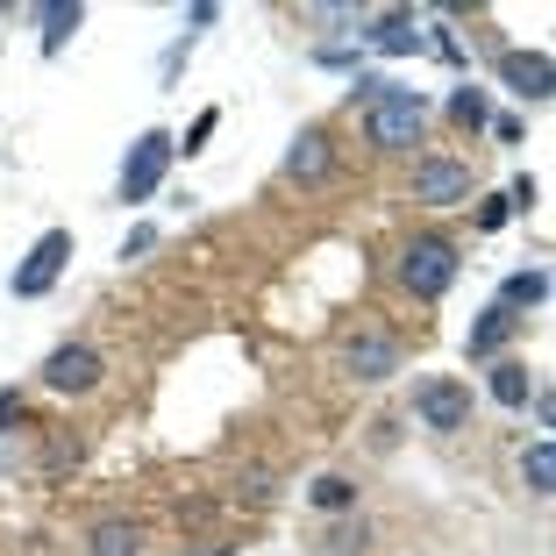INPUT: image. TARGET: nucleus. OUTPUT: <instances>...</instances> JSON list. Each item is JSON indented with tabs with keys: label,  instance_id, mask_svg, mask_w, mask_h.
Masks as SVG:
<instances>
[{
	"label": "nucleus",
	"instance_id": "obj_15",
	"mask_svg": "<svg viewBox=\"0 0 556 556\" xmlns=\"http://www.w3.org/2000/svg\"><path fill=\"white\" fill-rule=\"evenodd\" d=\"M542 300H549V271H514L507 286H500V307H507V314L542 307Z\"/></svg>",
	"mask_w": 556,
	"mask_h": 556
},
{
	"label": "nucleus",
	"instance_id": "obj_3",
	"mask_svg": "<svg viewBox=\"0 0 556 556\" xmlns=\"http://www.w3.org/2000/svg\"><path fill=\"white\" fill-rule=\"evenodd\" d=\"M172 150H179V143H172L164 129H143V136H136L129 164H122V200H129V207H136V200H150V193L164 186V172H172Z\"/></svg>",
	"mask_w": 556,
	"mask_h": 556
},
{
	"label": "nucleus",
	"instance_id": "obj_22",
	"mask_svg": "<svg viewBox=\"0 0 556 556\" xmlns=\"http://www.w3.org/2000/svg\"><path fill=\"white\" fill-rule=\"evenodd\" d=\"M514 207H535V179H514V186H507V214H514Z\"/></svg>",
	"mask_w": 556,
	"mask_h": 556
},
{
	"label": "nucleus",
	"instance_id": "obj_12",
	"mask_svg": "<svg viewBox=\"0 0 556 556\" xmlns=\"http://www.w3.org/2000/svg\"><path fill=\"white\" fill-rule=\"evenodd\" d=\"M286 172H293V179H328V129H300L293 136V150H286Z\"/></svg>",
	"mask_w": 556,
	"mask_h": 556
},
{
	"label": "nucleus",
	"instance_id": "obj_21",
	"mask_svg": "<svg viewBox=\"0 0 556 556\" xmlns=\"http://www.w3.org/2000/svg\"><path fill=\"white\" fill-rule=\"evenodd\" d=\"M22 421V393H15V386H8V393H0V435H8V428H15Z\"/></svg>",
	"mask_w": 556,
	"mask_h": 556
},
{
	"label": "nucleus",
	"instance_id": "obj_18",
	"mask_svg": "<svg viewBox=\"0 0 556 556\" xmlns=\"http://www.w3.org/2000/svg\"><path fill=\"white\" fill-rule=\"evenodd\" d=\"M450 122H457V129H485L492 122L485 93H478V86H457V93H450Z\"/></svg>",
	"mask_w": 556,
	"mask_h": 556
},
{
	"label": "nucleus",
	"instance_id": "obj_4",
	"mask_svg": "<svg viewBox=\"0 0 556 556\" xmlns=\"http://www.w3.org/2000/svg\"><path fill=\"white\" fill-rule=\"evenodd\" d=\"M414 414H421V428H435V435H457V428H471V386H457V378H421V386H414Z\"/></svg>",
	"mask_w": 556,
	"mask_h": 556
},
{
	"label": "nucleus",
	"instance_id": "obj_13",
	"mask_svg": "<svg viewBox=\"0 0 556 556\" xmlns=\"http://www.w3.org/2000/svg\"><path fill=\"white\" fill-rule=\"evenodd\" d=\"M86 549L93 556H143V528L136 521H100L93 535H86Z\"/></svg>",
	"mask_w": 556,
	"mask_h": 556
},
{
	"label": "nucleus",
	"instance_id": "obj_1",
	"mask_svg": "<svg viewBox=\"0 0 556 556\" xmlns=\"http://www.w3.org/2000/svg\"><path fill=\"white\" fill-rule=\"evenodd\" d=\"M421 122H428V100L414 93V86H386V93L364 108V136H371L378 150H407V143H421Z\"/></svg>",
	"mask_w": 556,
	"mask_h": 556
},
{
	"label": "nucleus",
	"instance_id": "obj_8",
	"mask_svg": "<svg viewBox=\"0 0 556 556\" xmlns=\"http://www.w3.org/2000/svg\"><path fill=\"white\" fill-rule=\"evenodd\" d=\"M414 200H428V207H457V200H471V164L421 157L414 164Z\"/></svg>",
	"mask_w": 556,
	"mask_h": 556
},
{
	"label": "nucleus",
	"instance_id": "obj_14",
	"mask_svg": "<svg viewBox=\"0 0 556 556\" xmlns=\"http://www.w3.org/2000/svg\"><path fill=\"white\" fill-rule=\"evenodd\" d=\"M528 386H535V378H528L521 357H500V364H492V400H500V407H528Z\"/></svg>",
	"mask_w": 556,
	"mask_h": 556
},
{
	"label": "nucleus",
	"instance_id": "obj_19",
	"mask_svg": "<svg viewBox=\"0 0 556 556\" xmlns=\"http://www.w3.org/2000/svg\"><path fill=\"white\" fill-rule=\"evenodd\" d=\"M521 478H528V492H556V450L549 442H535L521 457Z\"/></svg>",
	"mask_w": 556,
	"mask_h": 556
},
{
	"label": "nucleus",
	"instance_id": "obj_6",
	"mask_svg": "<svg viewBox=\"0 0 556 556\" xmlns=\"http://www.w3.org/2000/svg\"><path fill=\"white\" fill-rule=\"evenodd\" d=\"M100 371H108V364H100L93 343H58L43 357V386H50V393H93Z\"/></svg>",
	"mask_w": 556,
	"mask_h": 556
},
{
	"label": "nucleus",
	"instance_id": "obj_17",
	"mask_svg": "<svg viewBox=\"0 0 556 556\" xmlns=\"http://www.w3.org/2000/svg\"><path fill=\"white\" fill-rule=\"evenodd\" d=\"M307 500L321 514H350V507H357V485H350L343 471H328V478H314V485H307Z\"/></svg>",
	"mask_w": 556,
	"mask_h": 556
},
{
	"label": "nucleus",
	"instance_id": "obj_24",
	"mask_svg": "<svg viewBox=\"0 0 556 556\" xmlns=\"http://www.w3.org/2000/svg\"><path fill=\"white\" fill-rule=\"evenodd\" d=\"M150 243H157V229H129V243H122V257H143Z\"/></svg>",
	"mask_w": 556,
	"mask_h": 556
},
{
	"label": "nucleus",
	"instance_id": "obj_5",
	"mask_svg": "<svg viewBox=\"0 0 556 556\" xmlns=\"http://www.w3.org/2000/svg\"><path fill=\"white\" fill-rule=\"evenodd\" d=\"M343 364L350 378H364V386H386V378L407 364V350H400V336H386V328H357L343 343Z\"/></svg>",
	"mask_w": 556,
	"mask_h": 556
},
{
	"label": "nucleus",
	"instance_id": "obj_16",
	"mask_svg": "<svg viewBox=\"0 0 556 556\" xmlns=\"http://www.w3.org/2000/svg\"><path fill=\"white\" fill-rule=\"evenodd\" d=\"M79 22H86V8H79V0H50V8H43V50H50V58L65 50V36L79 29Z\"/></svg>",
	"mask_w": 556,
	"mask_h": 556
},
{
	"label": "nucleus",
	"instance_id": "obj_2",
	"mask_svg": "<svg viewBox=\"0 0 556 556\" xmlns=\"http://www.w3.org/2000/svg\"><path fill=\"white\" fill-rule=\"evenodd\" d=\"M400 278H407L414 300H442L457 286V250L442 243V236H421V243H407V257H400Z\"/></svg>",
	"mask_w": 556,
	"mask_h": 556
},
{
	"label": "nucleus",
	"instance_id": "obj_11",
	"mask_svg": "<svg viewBox=\"0 0 556 556\" xmlns=\"http://www.w3.org/2000/svg\"><path fill=\"white\" fill-rule=\"evenodd\" d=\"M364 43L386 50V58H407V50H421V43H428V29H421L414 15H378L371 29H364Z\"/></svg>",
	"mask_w": 556,
	"mask_h": 556
},
{
	"label": "nucleus",
	"instance_id": "obj_7",
	"mask_svg": "<svg viewBox=\"0 0 556 556\" xmlns=\"http://www.w3.org/2000/svg\"><path fill=\"white\" fill-rule=\"evenodd\" d=\"M65 257H72V229H50V236H36V250L22 257V271H15V300H36V293H50V286H58V271H65Z\"/></svg>",
	"mask_w": 556,
	"mask_h": 556
},
{
	"label": "nucleus",
	"instance_id": "obj_20",
	"mask_svg": "<svg viewBox=\"0 0 556 556\" xmlns=\"http://www.w3.org/2000/svg\"><path fill=\"white\" fill-rule=\"evenodd\" d=\"M236 492H243L250 507H264V500H271V471H250V478H243V485H236Z\"/></svg>",
	"mask_w": 556,
	"mask_h": 556
},
{
	"label": "nucleus",
	"instance_id": "obj_9",
	"mask_svg": "<svg viewBox=\"0 0 556 556\" xmlns=\"http://www.w3.org/2000/svg\"><path fill=\"white\" fill-rule=\"evenodd\" d=\"M500 79L521 100H549V58H542V50H507V58H500Z\"/></svg>",
	"mask_w": 556,
	"mask_h": 556
},
{
	"label": "nucleus",
	"instance_id": "obj_10",
	"mask_svg": "<svg viewBox=\"0 0 556 556\" xmlns=\"http://www.w3.org/2000/svg\"><path fill=\"white\" fill-rule=\"evenodd\" d=\"M514 336H521V314H507L500 300H492V307L471 321V343H464V350H471V357H500V350H507Z\"/></svg>",
	"mask_w": 556,
	"mask_h": 556
},
{
	"label": "nucleus",
	"instance_id": "obj_23",
	"mask_svg": "<svg viewBox=\"0 0 556 556\" xmlns=\"http://www.w3.org/2000/svg\"><path fill=\"white\" fill-rule=\"evenodd\" d=\"M214 122H222V115H214V108H207V115H200L193 129H186V150H200V143H207V136H214Z\"/></svg>",
	"mask_w": 556,
	"mask_h": 556
}]
</instances>
